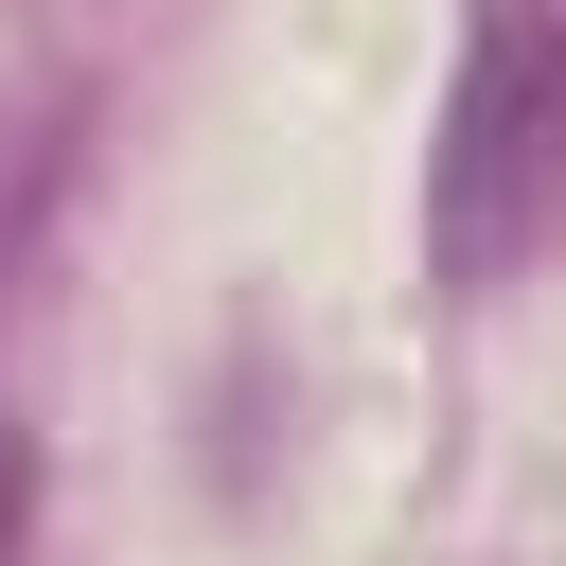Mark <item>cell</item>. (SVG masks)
<instances>
[{
  "label": "cell",
  "mask_w": 566,
  "mask_h": 566,
  "mask_svg": "<svg viewBox=\"0 0 566 566\" xmlns=\"http://www.w3.org/2000/svg\"><path fill=\"white\" fill-rule=\"evenodd\" d=\"M548 248H566V0H495L424 142V265L513 283Z\"/></svg>",
  "instance_id": "6da1fadb"
},
{
  "label": "cell",
  "mask_w": 566,
  "mask_h": 566,
  "mask_svg": "<svg viewBox=\"0 0 566 566\" xmlns=\"http://www.w3.org/2000/svg\"><path fill=\"white\" fill-rule=\"evenodd\" d=\"M18 548H35V442L0 424V566H18Z\"/></svg>",
  "instance_id": "7a4b0ae2"
}]
</instances>
